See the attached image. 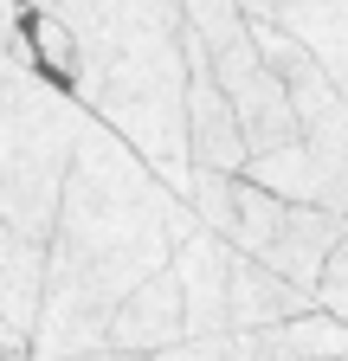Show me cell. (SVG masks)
<instances>
[{"label": "cell", "mask_w": 348, "mask_h": 361, "mask_svg": "<svg viewBox=\"0 0 348 361\" xmlns=\"http://www.w3.org/2000/svg\"><path fill=\"white\" fill-rule=\"evenodd\" d=\"M13 45L187 194V0H20Z\"/></svg>", "instance_id": "cell-2"}, {"label": "cell", "mask_w": 348, "mask_h": 361, "mask_svg": "<svg viewBox=\"0 0 348 361\" xmlns=\"http://www.w3.org/2000/svg\"><path fill=\"white\" fill-rule=\"evenodd\" d=\"M316 361H348V355H316Z\"/></svg>", "instance_id": "cell-12"}, {"label": "cell", "mask_w": 348, "mask_h": 361, "mask_svg": "<svg viewBox=\"0 0 348 361\" xmlns=\"http://www.w3.org/2000/svg\"><path fill=\"white\" fill-rule=\"evenodd\" d=\"M71 361H271V342H265V329H226V336H194V342L149 348V355L91 348V355H71Z\"/></svg>", "instance_id": "cell-10"}, {"label": "cell", "mask_w": 348, "mask_h": 361, "mask_svg": "<svg viewBox=\"0 0 348 361\" xmlns=\"http://www.w3.org/2000/svg\"><path fill=\"white\" fill-rule=\"evenodd\" d=\"M316 297H323V310L348 316V233L335 239V252H329V264H323V284H316Z\"/></svg>", "instance_id": "cell-11"}, {"label": "cell", "mask_w": 348, "mask_h": 361, "mask_svg": "<svg viewBox=\"0 0 348 361\" xmlns=\"http://www.w3.org/2000/svg\"><path fill=\"white\" fill-rule=\"evenodd\" d=\"M174 342H194V323H187V284H181V271L168 264V271H155V278L116 310L104 348L149 355V348H174Z\"/></svg>", "instance_id": "cell-8"}, {"label": "cell", "mask_w": 348, "mask_h": 361, "mask_svg": "<svg viewBox=\"0 0 348 361\" xmlns=\"http://www.w3.org/2000/svg\"><path fill=\"white\" fill-rule=\"evenodd\" d=\"M342 233H348V213H335V207L290 200V194L265 188V180H251V174L232 180V226H226V239L245 245L251 258L278 264L297 284H310V290L323 284V264H329Z\"/></svg>", "instance_id": "cell-4"}, {"label": "cell", "mask_w": 348, "mask_h": 361, "mask_svg": "<svg viewBox=\"0 0 348 361\" xmlns=\"http://www.w3.org/2000/svg\"><path fill=\"white\" fill-rule=\"evenodd\" d=\"M245 7L258 20L284 26L290 39H303L329 65V78L348 90V0H245Z\"/></svg>", "instance_id": "cell-9"}, {"label": "cell", "mask_w": 348, "mask_h": 361, "mask_svg": "<svg viewBox=\"0 0 348 361\" xmlns=\"http://www.w3.org/2000/svg\"><path fill=\"white\" fill-rule=\"evenodd\" d=\"M194 219H200L194 200L168 188L161 168L116 123L91 110L58 226H52V278H46V316L32 336V361H71L104 348L116 310L155 271L174 264V245Z\"/></svg>", "instance_id": "cell-1"}, {"label": "cell", "mask_w": 348, "mask_h": 361, "mask_svg": "<svg viewBox=\"0 0 348 361\" xmlns=\"http://www.w3.org/2000/svg\"><path fill=\"white\" fill-rule=\"evenodd\" d=\"M232 258H239V245L220 226H206V219H194L181 233V245H174V271H181V284H187L194 336H226L232 329Z\"/></svg>", "instance_id": "cell-6"}, {"label": "cell", "mask_w": 348, "mask_h": 361, "mask_svg": "<svg viewBox=\"0 0 348 361\" xmlns=\"http://www.w3.org/2000/svg\"><path fill=\"white\" fill-rule=\"evenodd\" d=\"M46 278H52V239L0 226V355L7 348L32 355L39 316H46Z\"/></svg>", "instance_id": "cell-7"}, {"label": "cell", "mask_w": 348, "mask_h": 361, "mask_svg": "<svg viewBox=\"0 0 348 361\" xmlns=\"http://www.w3.org/2000/svg\"><path fill=\"white\" fill-rule=\"evenodd\" d=\"M206 52H213V71H220L226 97L239 104V123H245L251 161H258V155H278V149H290V142H303L297 97H290L284 71L271 65V52L258 45V20H251L239 39H226V45H206Z\"/></svg>", "instance_id": "cell-5"}, {"label": "cell", "mask_w": 348, "mask_h": 361, "mask_svg": "<svg viewBox=\"0 0 348 361\" xmlns=\"http://www.w3.org/2000/svg\"><path fill=\"white\" fill-rule=\"evenodd\" d=\"M84 123H91V104L13 45L7 90H0V226L52 239Z\"/></svg>", "instance_id": "cell-3"}]
</instances>
